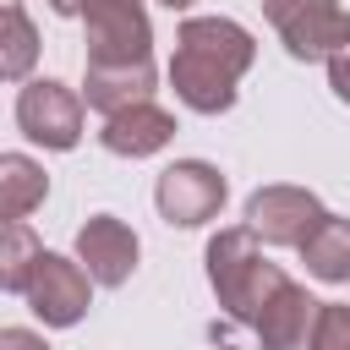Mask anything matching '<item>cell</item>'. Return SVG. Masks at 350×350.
I'll list each match as a JSON object with an SVG mask.
<instances>
[{
  "label": "cell",
  "instance_id": "obj_12",
  "mask_svg": "<svg viewBox=\"0 0 350 350\" xmlns=\"http://www.w3.org/2000/svg\"><path fill=\"white\" fill-rule=\"evenodd\" d=\"M82 98L98 115H120L131 104H148L153 98V60L148 66H88Z\"/></svg>",
  "mask_w": 350,
  "mask_h": 350
},
{
  "label": "cell",
  "instance_id": "obj_5",
  "mask_svg": "<svg viewBox=\"0 0 350 350\" xmlns=\"http://www.w3.org/2000/svg\"><path fill=\"white\" fill-rule=\"evenodd\" d=\"M224 197H230V186L208 159H175L170 170H159V186H153V202H159L164 224H175V230L208 224L224 208Z\"/></svg>",
  "mask_w": 350,
  "mask_h": 350
},
{
  "label": "cell",
  "instance_id": "obj_18",
  "mask_svg": "<svg viewBox=\"0 0 350 350\" xmlns=\"http://www.w3.org/2000/svg\"><path fill=\"white\" fill-rule=\"evenodd\" d=\"M328 88H334V98H339V104H350V49L328 60Z\"/></svg>",
  "mask_w": 350,
  "mask_h": 350
},
{
  "label": "cell",
  "instance_id": "obj_1",
  "mask_svg": "<svg viewBox=\"0 0 350 350\" xmlns=\"http://www.w3.org/2000/svg\"><path fill=\"white\" fill-rule=\"evenodd\" d=\"M252 33L230 16H186L170 55V88L197 115H224L235 104V82L252 71Z\"/></svg>",
  "mask_w": 350,
  "mask_h": 350
},
{
  "label": "cell",
  "instance_id": "obj_14",
  "mask_svg": "<svg viewBox=\"0 0 350 350\" xmlns=\"http://www.w3.org/2000/svg\"><path fill=\"white\" fill-rule=\"evenodd\" d=\"M44 197H49L44 164H33L27 153H0V213H5V224L11 219H27Z\"/></svg>",
  "mask_w": 350,
  "mask_h": 350
},
{
  "label": "cell",
  "instance_id": "obj_11",
  "mask_svg": "<svg viewBox=\"0 0 350 350\" xmlns=\"http://www.w3.org/2000/svg\"><path fill=\"white\" fill-rule=\"evenodd\" d=\"M170 137H175V115L159 109L153 98H148V104H131V109H120V115H104V131H98V142H104L109 153H120V159H148V153H159Z\"/></svg>",
  "mask_w": 350,
  "mask_h": 350
},
{
  "label": "cell",
  "instance_id": "obj_7",
  "mask_svg": "<svg viewBox=\"0 0 350 350\" xmlns=\"http://www.w3.org/2000/svg\"><path fill=\"white\" fill-rule=\"evenodd\" d=\"M22 301H27L49 328H71V323H82L88 306H93V273H88L82 262L60 257V252H44L38 268H33V279H27V290H22Z\"/></svg>",
  "mask_w": 350,
  "mask_h": 350
},
{
  "label": "cell",
  "instance_id": "obj_8",
  "mask_svg": "<svg viewBox=\"0 0 350 350\" xmlns=\"http://www.w3.org/2000/svg\"><path fill=\"white\" fill-rule=\"evenodd\" d=\"M323 224V202L306 186H262L246 197V230L268 246H295Z\"/></svg>",
  "mask_w": 350,
  "mask_h": 350
},
{
  "label": "cell",
  "instance_id": "obj_22",
  "mask_svg": "<svg viewBox=\"0 0 350 350\" xmlns=\"http://www.w3.org/2000/svg\"><path fill=\"white\" fill-rule=\"evenodd\" d=\"M219 350H235V345H219Z\"/></svg>",
  "mask_w": 350,
  "mask_h": 350
},
{
  "label": "cell",
  "instance_id": "obj_6",
  "mask_svg": "<svg viewBox=\"0 0 350 350\" xmlns=\"http://www.w3.org/2000/svg\"><path fill=\"white\" fill-rule=\"evenodd\" d=\"M16 126H22L27 142L66 153V148L82 142V98H77L66 82L38 77V82H27V88L16 93Z\"/></svg>",
  "mask_w": 350,
  "mask_h": 350
},
{
  "label": "cell",
  "instance_id": "obj_21",
  "mask_svg": "<svg viewBox=\"0 0 350 350\" xmlns=\"http://www.w3.org/2000/svg\"><path fill=\"white\" fill-rule=\"evenodd\" d=\"M159 5H170V11H186V5H191V0H159Z\"/></svg>",
  "mask_w": 350,
  "mask_h": 350
},
{
  "label": "cell",
  "instance_id": "obj_2",
  "mask_svg": "<svg viewBox=\"0 0 350 350\" xmlns=\"http://www.w3.org/2000/svg\"><path fill=\"white\" fill-rule=\"evenodd\" d=\"M208 284H213L224 317L257 323V312H262V306L273 301V290L284 284V268L262 257V246H257V235H252L246 224H235V230H219V235L208 241Z\"/></svg>",
  "mask_w": 350,
  "mask_h": 350
},
{
  "label": "cell",
  "instance_id": "obj_20",
  "mask_svg": "<svg viewBox=\"0 0 350 350\" xmlns=\"http://www.w3.org/2000/svg\"><path fill=\"white\" fill-rule=\"evenodd\" d=\"M49 11H55V16H77V11H82V0H49Z\"/></svg>",
  "mask_w": 350,
  "mask_h": 350
},
{
  "label": "cell",
  "instance_id": "obj_3",
  "mask_svg": "<svg viewBox=\"0 0 350 350\" xmlns=\"http://www.w3.org/2000/svg\"><path fill=\"white\" fill-rule=\"evenodd\" d=\"M82 44L88 66H148L153 27L142 0H82Z\"/></svg>",
  "mask_w": 350,
  "mask_h": 350
},
{
  "label": "cell",
  "instance_id": "obj_9",
  "mask_svg": "<svg viewBox=\"0 0 350 350\" xmlns=\"http://www.w3.org/2000/svg\"><path fill=\"white\" fill-rule=\"evenodd\" d=\"M317 323H323V301H312L295 279H284L273 290V301L257 312V345L262 350H312L317 345Z\"/></svg>",
  "mask_w": 350,
  "mask_h": 350
},
{
  "label": "cell",
  "instance_id": "obj_17",
  "mask_svg": "<svg viewBox=\"0 0 350 350\" xmlns=\"http://www.w3.org/2000/svg\"><path fill=\"white\" fill-rule=\"evenodd\" d=\"M312 350H350V306L323 301V323H317V345Z\"/></svg>",
  "mask_w": 350,
  "mask_h": 350
},
{
  "label": "cell",
  "instance_id": "obj_10",
  "mask_svg": "<svg viewBox=\"0 0 350 350\" xmlns=\"http://www.w3.org/2000/svg\"><path fill=\"white\" fill-rule=\"evenodd\" d=\"M77 262L93 273V284H126L131 268H137V235L126 219L115 213H93L82 230H77Z\"/></svg>",
  "mask_w": 350,
  "mask_h": 350
},
{
  "label": "cell",
  "instance_id": "obj_13",
  "mask_svg": "<svg viewBox=\"0 0 350 350\" xmlns=\"http://www.w3.org/2000/svg\"><path fill=\"white\" fill-rule=\"evenodd\" d=\"M301 262L323 284H350V219L323 213V224L301 241Z\"/></svg>",
  "mask_w": 350,
  "mask_h": 350
},
{
  "label": "cell",
  "instance_id": "obj_16",
  "mask_svg": "<svg viewBox=\"0 0 350 350\" xmlns=\"http://www.w3.org/2000/svg\"><path fill=\"white\" fill-rule=\"evenodd\" d=\"M38 257H44V246H38V235L27 230V219H11V224H5V241H0V284H5L11 295H22L27 279H33V268H38Z\"/></svg>",
  "mask_w": 350,
  "mask_h": 350
},
{
  "label": "cell",
  "instance_id": "obj_4",
  "mask_svg": "<svg viewBox=\"0 0 350 350\" xmlns=\"http://www.w3.org/2000/svg\"><path fill=\"white\" fill-rule=\"evenodd\" d=\"M262 16L295 60H334L350 49V11L339 0H262Z\"/></svg>",
  "mask_w": 350,
  "mask_h": 350
},
{
  "label": "cell",
  "instance_id": "obj_15",
  "mask_svg": "<svg viewBox=\"0 0 350 350\" xmlns=\"http://www.w3.org/2000/svg\"><path fill=\"white\" fill-rule=\"evenodd\" d=\"M0 22H5V38H0V71L5 82H22L33 71V55H38V33L22 11V0H0Z\"/></svg>",
  "mask_w": 350,
  "mask_h": 350
},
{
  "label": "cell",
  "instance_id": "obj_19",
  "mask_svg": "<svg viewBox=\"0 0 350 350\" xmlns=\"http://www.w3.org/2000/svg\"><path fill=\"white\" fill-rule=\"evenodd\" d=\"M0 350H49L33 328H0Z\"/></svg>",
  "mask_w": 350,
  "mask_h": 350
}]
</instances>
